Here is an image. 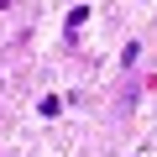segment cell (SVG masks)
Segmentation results:
<instances>
[{"label":"cell","instance_id":"obj_1","mask_svg":"<svg viewBox=\"0 0 157 157\" xmlns=\"http://www.w3.org/2000/svg\"><path fill=\"white\" fill-rule=\"evenodd\" d=\"M84 21H89V6H73V11H68V37L84 26Z\"/></svg>","mask_w":157,"mask_h":157},{"label":"cell","instance_id":"obj_2","mask_svg":"<svg viewBox=\"0 0 157 157\" xmlns=\"http://www.w3.org/2000/svg\"><path fill=\"white\" fill-rule=\"evenodd\" d=\"M0 6H11V0H0Z\"/></svg>","mask_w":157,"mask_h":157}]
</instances>
